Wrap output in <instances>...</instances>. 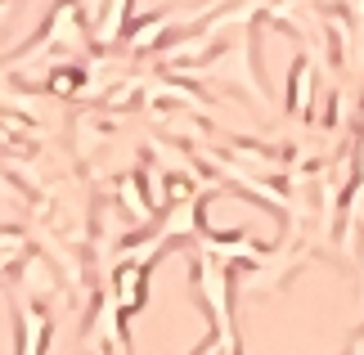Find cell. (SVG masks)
Listing matches in <instances>:
<instances>
[{"label":"cell","mask_w":364,"mask_h":355,"mask_svg":"<svg viewBox=\"0 0 364 355\" xmlns=\"http://www.w3.org/2000/svg\"><path fill=\"white\" fill-rule=\"evenodd\" d=\"M18 319H23V329H27L23 351H41V346H46V342H41V333H46V315H41L36 306H23V310H18Z\"/></svg>","instance_id":"obj_1"},{"label":"cell","mask_w":364,"mask_h":355,"mask_svg":"<svg viewBox=\"0 0 364 355\" xmlns=\"http://www.w3.org/2000/svg\"><path fill=\"white\" fill-rule=\"evenodd\" d=\"M144 302V270H122V306L135 310Z\"/></svg>","instance_id":"obj_2"},{"label":"cell","mask_w":364,"mask_h":355,"mask_svg":"<svg viewBox=\"0 0 364 355\" xmlns=\"http://www.w3.org/2000/svg\"><path fill=\"white\" fill-rule=\"evenodd\" d=\"M5 14H9V5H5V0H0V18H5Z\"/></svg>","instance_id":"obj_3"}]
</instances>
